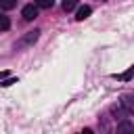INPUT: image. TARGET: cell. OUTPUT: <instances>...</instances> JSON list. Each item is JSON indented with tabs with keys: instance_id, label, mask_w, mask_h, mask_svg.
Returning <instances> with one entry per match:
<instances>
[{
	"instance_id": "6da1fadb",
	"label": "cell",
	"mask_w": 134,
	"mask_h": 134,
	"mask_svg": "<svg viewBox=\"0 0 134 134\" xmlns=\"http://www.w3.org/2000/svg\"><path fill=\"white\" fill-rule=\"evenodd\" d=\"M21 15H23L25 21H34V19L38 17V6H36V4H27V6H23Z\"/></svg>"
},
{
	"instance_id": "7a4b0ae2",
	"label": "cell",
	"mask_w": 134,
	"mask_h": 134,
	"mask_svg": "<svg viewBox=\"0 0 134 134\" xmlns=\"http://www.w3.org/2000/svg\"><path fill=\"white\" fill-rule=\"evenodd\" d=\"M38 36H40V31L38 29H34V31H27V36L19 42V46H27V44H34L36 40H38Z\"/></svg>"
},
{
	"instance_id": "3957f363",
	"label": "cell",
	"mask_w": 134,
	"mask_h": 134,
	"mask_svg": "<svg viewBox=\"0 0 134 134\" xmlns=\"http://www.w3.org/2000/svg\"><path fill=\"white\" fill-rule=\"evenodd\" d=\"M121 105L126 107L128 113L134 115V96H132V94H124V96H121Z\"/></svg>"
},
{
	"instance_id": "277c9868",
	"label": "cell",
	"mask_w": 134,
	"mask_h": 134,
	"mask_svg": "<svg viewBox=\"0 0 134 134\" xmlns=\"http://www.w3.org/2000/svg\"><path fill=\"white\" fill-rule=\"evenodd\" d=\"M117 134H134V126H132V121L124 119V121L117 126Z\"/></svg>"
},
{
	"instance_id": "5b68a950",
	"label": "cell",
	"mask_w": 134,
	"mask_h": 134,
	"mask_svg": "<svg viewBox=\"0 0 134 134\" xmlns=\"http://www.w3.org/2000/svg\"><path fill=\"white\" fill-rule=\"evenodd\" d=\"M90 13H92V8L90 6H82V8H77V21H84V19H88L90 17Z\"/></svg>"
},
{
	"instance_id": "8992f818",
	"label": "cell",
	"mask_w": 134,
	"mask_h": 134,
	"mask_svg": "<svg viewBox=\"0 0 134 134\" xmlns=\"http://www.w3.org/2000/svg\"><path fill=\"white\" fill-rule=\"evenodd\" d=\"M17 6V0H0V8L2 10H10Z\"/></svg>"
},
{
	"instance_id": "52a82bcc",
	"label": "cell",
	"mask_w": 134,
	"mask_h": 134,
	"mask_svg": "<svg viewBox=\"0 0 134 134\" xmlns=\"http://www.w3.org/2000/svg\"><path fill=\"white\" fill-rule=\"evenodd\" d=\"M8 27H10V21H8V17L0 13V31H6Z\"/></svg>"
},
{
	"instance_id": "ba28073f",
	"label": "cell",
	"mask_w": 134,
	"mask_h": 134,
	"mask_svg": "<svg viewBox=\"0 0 134 134\" xmlns=\"http://www.w3.org/2000/svg\"><path fill=\"white\" fill-rule=\"evenodd\" d=\"M75 6H77V0H65V2H63V10H65V13L73 10Z\"/></svg>"
},
{
	"instance_id": "9c48e42d",
	"label": "cell",
	"mask_w": 134,
	"mask_h": 134,
	"mask_svg": "<svg viewBox=\"0 0 134 134\" xmlns=\"http://www.w3.org/2000/svg\"><path fill=\"white\" fill-rule=\"evenodd\" d=\"M36 6L38 8H50L52 6V0H36Z\"/></svg>"
},
{
	"instance_id": "30bf717a",
	"label": "cell",
	"mask_w": 134,
	"mask_h": 134,
	"mask_svg": "<svg viewBox=\"0 0 134 134\" xmlns=\"http://www.w3.org/2000/svg\"><path fill=\"white\" fill-rule=\"evenodd\" d=\"M15 82H17L15 77H8V80H2V82H0V86H4V88H6V86H10V84H15Z\"/></svg>"
},
{
	"instance_id": "8fae6325",
	"label": "cell",
	"mask_w": 134,
	"mask_h": 134,
	"mask_svg": "<svg viewBox=\"0 0 134 134\" xmlns=\"http://www.w3.org/2000/svg\"><path fill=\"white\" fill-rule=\"evenodd\" d=\"M82 134H94V132H92V130H90V128H86V130H84V132H82Z\"/></svg>"
}]
</instances>
